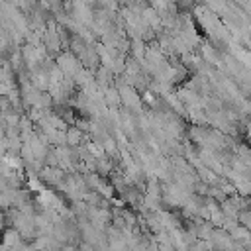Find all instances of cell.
I'll list each match as a JSON object with an SVG mask.
<instances>
[{
    "label": "cell",
    "instance_id": "obj_1",
    "mask_svg": "<svg viewBox=\"0 0 251 251\" xmlns=\"http://www.w3.org/2000/svg\"><path fill=\"white\" fill-rule=\"evenodd\" d=\"M104 100H106V104H110L112 108H116L122 100H120V92L116 90V88H106V96H104Z\"/></svg>",
    "mask_w": 251,
    "mask_h": 251
},
{
    "label": "cell",
    "instance_id": "obj_2",
    "mask_svg": "<svg viewBox=\"0 0 251 251\" xmlns=\"http://www.w3.org/2000/svg\"><path fill=\"white\" fill-rule=\"evenodd\" d=\"M80 131L76 129V127H73V129H69V133H67V141L71 143V145H76L78 141H80Z\"/></svg>",
    "mask_w": 251,
    "mask_h": 251
}]
</instances>
